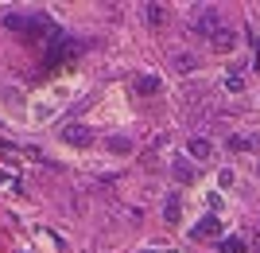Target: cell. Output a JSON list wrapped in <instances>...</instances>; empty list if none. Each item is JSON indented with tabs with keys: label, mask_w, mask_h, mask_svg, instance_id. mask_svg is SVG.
Returning a JSON list of instances; mask_svg holds the SVG:
<instances>
[{
	"label": "cell",
	"mask_w": 260,
	"mask_h": 253,
	"mask_svg": "<svg viewBox=\"0 0 260 253\" xmlns=\"http://www.w3.org/2000/svg\"><path fill=\"white\" fill-rule=\"evenodd\" d=\"M190 32H198V35H214L217 32V4H202V8L190 16Z\"/></svg>",
	"instance_id": "1"
},
{
	"label": "cell",
	"mask_w": 260,
	"mask_h": 253,
	"mask_svg": "<svg viewBox=\"0 0 260 253\" xmlns=\"http://www.w3.org/2000/svg\"><path fill=\"white\" fill-rule=\"evenodd\" d=\"M167 63H171V70H179V74H194L198 70V55L194 51H171Z\"/></svg>",
	"instance_id": "2"
},
{
	"label": "cell",
	"mask_w": 260,
	"mask_h": 253,
	"mask_svg": "<svg viewBox=\"0 0 260 253\" xmlns=\"http://www.w3.org/2000/svg\"><path fill=\"white\" fill-rule=\"evenodd\" d=\"M62 140L86 148V144H93V129H86V125H66V129H62Z\"/></svg>",
	"instance_id": "3"
},
{
	"label": "cell",
	"mask_w": 260,
	"mask_h": 253,
	"mask_svg": "<svg viewBox=\"0 0 260 253\" xmlns=\"http://www.w3.org/2000/svg\"><path fill=\"white\" fill-rule=\"evenodd\" d=\"M210 47H214V51H233V47H237V32H233V27H217V32L210 35Z\"/></svg>",
	"instance_id": "4"
},
{
	"label": "cell",
	"mask_w": 260,
	"mask_h": 253,
	"mask_svg": "<svg viewBox=\"0 0 260 253\" xmlns=\"http://www.w3.org/2000/svg\"><path fill=\"white\" fill-rule=\"evenodd\" d=\"M217 234H221V222H217L214 214H206V218H202L194 230H190V238H217Z\"/></svg>",
	"instance_id": "5"
},
{
	"label": "cell",
	"mask_w": 260,
	"mask_h": 253,
	"mask_svg": "<svg viewBox=\"0 0 260 253\" xmlns=\"http://www.w3.org/2000/svg\"><path fill=\"white\" fill-rule=\"evenodd\" d=\"M186 152H190V160H210V156H214V144H210L206 136H194V140L186 144Z\"/></svg>",
	"instance_id": "6"
},
{
	"label": "cell",
	"mask_w": 260,
	"mask_h": 253,
	"mask_svg": "<svg viewBox=\"0 0 260 253\" xmlns=\"http://www.w3.org/2000/svg\"><path fill=\"white\" fill-rule=\"evenodd\" d=\"M159 74H140L136 78V94H140V98H152V94H159Z\"/></svg>",
	"instance_id": "7"
},
{
	"label": "cell",
	"mask_w": 260,
	"mask_h": 253,
	"mask_svg": "<svg viewBox=\"0 0 260 253\" xmlns=\"http://www.w3.org/2000/svg\"><path fill=\"white\" fill-rule=\"evenodd\" d=\"M163 218H167V226H179V218H183V203H179V195H167V203H163Z\"/></svg>",
	"instance_id": "8"
},
{
	"label": "cell",
	"mask_w": 260,
	"mask_h": 253,
	"mask_svg": "<svg viewBox=\"0 0 260 253\" xmlns=\"http://www.w3.org/2000/svg\"><path fill=\"white\" fill-rule=\"evenodd\" d=\"M171 176L179 183H194V164L190 160H171Z\"/></svg>",
	"instance_id": "9"
},
{
	"label": "cell",
	"mask_w": 260,
	"mask_h": 253,
	"mask_svg": "<svg viewBox=\"0 0 260 253\" xmlns=\"http://www.w3.org/2000/svg\"><path fill=\"white\" fill-rule=\"evenodd\" d=\"M144 16H148V23H152V27H163V20H167V8H163L159 0H152V4H144Z\"/></svg>",
	"instance_id": "10"
},
{
	"label": "cell",
	"mask_w": 260,
	"mask_h": 253,
	"mask_svg": "<svg viewBox=\"0 0 260 253\" xmlns=\"http://www.w3.org/2000/svg\"><path fill=\"white\" fill-rule=\"evenodd\" d=\"M105 148H109V152H117V156H128L132 152V136H109Z\"/></svg>",
	"instance_id": "11"
},
{
	"label": "cell",
	"mask_w": 260,
	"mask_h": 253,
	"mask_svg": "<svg viewBox=\"0 0 260 253\" xmlns=\"http://www.w3.org/2000/svg\"><path fill=\"white\" fill-rule=\"evenodd\" d=\"M4 23H8L12 32H27V16H20V12H8V16H4Z\"/></svg>",
	"instance_id": "12"
},
{
	"label": "cell",
	"mask_w": 260,
	"mask_h": 253,
	"mask_svg": "<svg viewBox=\"0 0 260 253\" xmlns=\"http://www.w3.org/2000/svg\"><path fill=\"white\" fill-rule=\"evenodd\" d=\"M221 253H245V242H241V238H225V242H221Z\"/></svg>",
	"instance_id": "13"
},
{
	"label": "cell",
	"mask_w": 260,
	"mask_h": 253,
	"mask_svg": "<svg viewBox=\"0 0 260 253\" xmlns=\"http://www.w3.org/2000/svg\"><path fill=\"white\" fill-rule=\"evenodd\" d=\"M225 90H229V94H241V90H245V78H241V74H229L225 78Z\"/></svg>",
	"instance_id": "14"
},
{
	"label": "cell",
	"mask_w": 260,
	"mask_h": 253,
	"mask_svg": "<svg viewBox=\"0 0 260 253\" xmlns=\"http://www.w3.org/2000/svg\"><path fill=\"white\" fill-rule=\"evenodd\" d=\"M256 172H260V164H256Z\"/></svg>",
	"instance_id": "15"
}]
</instances>
